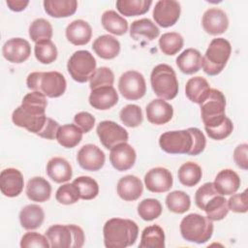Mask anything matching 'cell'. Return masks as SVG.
Returning a JSON list of instances; mask_svg holds the SVG:
<instances>
[{
    "instance_id": "cell-20",
    "label": "cell",
    "mask_w": 248,
    "mask_h": 248,
    "mask_svg": "<svg viewBox=\"0 0 248 248\" xmlns=\"http://www.w3.org/2000/svg\"><path fill=\"white\" fill-rule=\"evenodd\" d=\"M147 120L154 125H164L170 121L173 115V108L170 104L163 99L152 100L146 106Z\"/></svg>"
},
{
    "instance_id": "cell-34",
    "label": "cell",
    "mask_w": 248,
    "mask_h": 248,
    "mask_svg": "<svg viewBox=\"0 0 248 248\" xmlns=\"http://www.w3.org/2000/svg\"><path fill=\"white\" fill-rule=\"evenodd\" d=\"M102 25L109 33L121 36L128 31V21L113 10H108L102 15Z\"/></svg>"
},
{
    "instance_id": "cell-10",
    "label": "cell",
    "mask_w": 248,
    "mask_h": 248,
    "mask_svg": "<svg viewBox=\"0 0 248 248\" xmlns=\"http://www.w3.org/2000/svg\"><path fill=\"white\" fill-rule=\"evenodd\" d=\"M118 90L127 100H139L146 93L145 79L140 72L127 71L119 78Z\"/></svg>"
},
{
    "instance_id": "cell-1",
    "label": "cell",
    "mask_w": 248,
    "mask_h": 248,
    "mask_svg": "<svg viewBox=\"0 0 248 248\" xmlns=\"http://www.w3.org/2000/svg\"><path fill=\"white\" fill-rule=\"evenodd\" d=\"M46 97L41 92L32 91L23 97L21 105L13 111L12 120L16 126L37 135L46 120Z\"/></svg>"
},
{
    "instance_id": "cell-21",
    "label": "cell",
    "mask_w": 248,
    "mask_h": 248,
    "mask_svg": "<svg viewBox=\"0 0 248 248\" xmlns=\"http://www.w3.org/2000/svg\"><path fill=\"white\" fill-rule=\"evenodd\" d=\"M117 194L126 202L137 201L143 192V185L141 180L136 175H125L117 182Z\"/></svg>"
},
{
    "instance_id": "cell-16",
    "label": "cell",
    "mask_w": 248,
    "mask_h": 248,
    "mask_svg": "<svg viewBox=\"0 0 248 248\" xmlns=\"http://www.w3.org/2000/svg\"><path fill=\"white\" fill-rule=\"evenodd\" d=\"M203 30L209 35L223 34L229 27V18L226 13L219 8H210L203 13L202 18Z\"/></svg>"
},
{
    "instance_id": "cell-8",
    "label": "cell",
    "mask_w": 248,
    "mask_h": 248,
    "mask_svg": "<svg viewBox=\"0 0 248 248\" xmlns=\"http://www.w3.org/2000/svg\"><path fill=\"white\" fill-rule=\"evenodd\" d=\"M96 66V60L88 50H78L68 60L67 70L74 80L84 83L91 78Z\"/></svg>"
},
{
    "instance_id": "cell-38",
    "label": "cell",
    "mask_w": 248,
    "mask_h": 248,
    "mask_svg": "<svg viewBox=\"0 0 248 248\" xmlns=\"http://www.w3.org/2000/svg\"><path fill=\"white\" fill-rule=\"evenodd\" d=\"M177 175L181 184L187 187H193L200 182L202 176V170L198 164L187 162L179 168Z\"/></svg>"
},
{
    "instance_id": "cell-33",
    "label": "cell",
    "mask_w": 248,
    "mask_h": 248,
    "mask_svg": "<svg viewBox=\"0 0 248 248\" xmlns=\"http://www.w3.org/2000/svg\"><path fill=\"white\" fill-rule=\"evenodd\" d=\"M82 134V131L76 124H65L59 127L56 140L65 148H73L81 141Z\"/></svg>"
},
{
    "instance_id": "cell-45",
    "label": "cell",
    "mask_w": 248,
    "mask_h": 248,
    "mask_svg": "<svg viewBox=\"0 0 248 248\" xmlns=\"http://www.w3.org/2000/svg\"><path fill=\"white\" fill-rule=\"evenodd\" d=\"M119 117L122 123L130 128L140 126L143 120L141 108L138 105L134 104H130L122 108L119 112Z\"/></svg>"
},
{
    "instance_id": "cell-47",
    "label": "cell",
    "mask_w": 248,
    "mask_h": 248,
    "mask_svg": "<svg viewBox=\"0 0 248 248\" xmlns=\"http://www.w3.org/2000/svg\"><path fill=\"white\" fill-rule=\"evenodd\" d=\"M114 82V75L112 71L108 67H100L96 69L95 73L89 79V87L91 90L103 87V86H112Z\"/></svg>"
},
{
    "instance_id": "cell-40",
    "label": "cell",
    "mask_w": 248,
    "mask_h": 248,
    "mask_svg": "<svg viewBox=\"0 0 248 248\" xmlns=\"http://www.w3.org/2000/svg\"><path fill=\"white\" fill-rule=\"evenodd\" d=\"M183 37L176 32L165 33L159 39V47L166 55L176 54L183 47Z\"/></svg>"
},
{
    "instance_id": "cell-23",
    "label": "cell",
    "mask_w": 248,
    "mask_h": 248,
    "mask_svg": "<svg viewBox=\"0 0 248 248\" xmlns=\"http://www.w3.org/2000/svg\"><path fill=\"white\" fill-rule=\"evenodd\" d=\"M213 184L221 195L230 196L239 189L240 178L234 170L225 169L217 173Z\"/></svg>"
},
{
    "instance_id": "cell-53",
    "label": "cell",
    "mask_w": 248,
    "mask_h": 248,
    "mask_svg": "<svg viewBox=\"0 0 248 248\" xmlns=\"http://www.w3.org/2000/svg\"><path fill=\"white\" fill-rule=\"evenodd\" d=\"M190 129L193 134V148L190 155L197 156L204 150L206 145V140L203 133L200 129L195 127H191Z\"/></svg>"
},
{
    "instance_id": "cell-22",
    "label": "cell",
    "mask_w": 248,
    "mask_h": 248,
    "mask_svg": "<svg viewBox=\"0 0 248 248\" xmlns=\"http://www.w3.org/2000/svg\"><path fill=\"white\" fill-rule=\"evenodd\" d=\"M65 35L71 44L75 46H84L91 40L92 28L87 21L76 19L67 26Z\"/></svg>"
},
{
    "instance_id": "cell-51",
    "label": "cell",
    "mask_w": 248,
    "mask_h": 248,
    "mask_svg": "<svg viewBox=\"0 0 248 248\" xmlns=\"http://www.w3.org/2000/svg\"><path fill=\"white\" fill-rule=\"evenodd\" d=\"M228 207L230 210L235 213H245L248 210L247 202V190H244L240 194L232 195L228 201Z\"/></svg>"
},
{
    "instance_id": "cell-56",
    "label": "cell",
    "mask_w": 248,
    "mask_h": 248,
    "mask_svg": "<svg viewBox=\"0 0 248 248\" xmlns=\"http://www.w3.org/2000/svg\"><path fill=\"white\" fill-rule=\"evenodd\" d=\"M70 227L72 229L73 236H74L73 244H72L71 248H80V247H82L83 244H84V240H85L83 230L79 226L74 225V224L70 225Z\"/></svg>"
},
{
    "instance_id": "cell-42",
    "label": "cell",
    "mask_w": 248,
    "mask_h": 248,
    "mask_svg": "<svg viewBox=\"0 0 248 248\" xmlns=\"http://www.w3.org/2000/svg\"><path fill=\"white\" fill-rule=\"evenodd\" d=\"M34 53L36 59L42 64H50L57 58V48L51 40H45L35 44Z\"/></svg>"
},
{
    "instance_id": "cell-4",
    "label": "cell",
    "mask_w": 248,
    "mask_h": 248,
    "mask_svg": "<svg viewBox=\"0 0 248 248\" xmlns=\"http://www.w3.org/2000/svg\"><path fill=\"white\" fill-rule=\"evenodd\" d=\"M179 229L185 240L202 244L208 241L212 236L213 221L206 216L198 213H190L181 220Z\"/></svg>"
},
{
    "instance_id": "cell-50",
    "label": "cell",
    "mask_w": 248,
    "mask_h": 248,
    "mask_svg": "<svg viewBox=\"0 0 248 248\" xmlns=\"http://www.w3.org/2000/svg\"><path fill=\"white\" fill-rule=\"evenodd\" d=\"M219 194L213 182H206L202 185L195 194V202L199 208L202 210L204 204L215 195Z\"/></svg>"
},
{
    "instance_id": "cell-24",
    "label": "cell",
    "mask_w": 248,
    "mask_h": 248,
    "mask_svg": "<svg viewBox=\"0 0 248 248\" xmlns=\"http://www.w3.org/2000/svg\"><path fill=\"white\" fill-rule=\"evenodd\" d=\"M50 247L53 248H71L73 244V232L70 225H53L46 232Z\"/></svg>"
},
{
    "instance_id": "cell-39",
    "label": "cell",
    "mask_w": 248,
    "mask_h": 248,
    "mask_svg": "<svg viewBox=\"0 0 248 248\" xmlns=\"http://www.w3.org/2000/svg\"><path fill=\"white\" fill-rule=\"evenodd\" d=\"M166 204L170 211L182 214L189 210L191 206V200L188 194L183 191H172L166 197Z\"/></svg>"
},
{
    "instance_id": "cell-54",
    "label": "cell",
    "mask_w": 248,
    "mask_h": 248,
    "mask_svg": "<svg viewBox=\"0 0 248 248\" xmlns=\"http://www.w3.org/2000/svg\"><path fill=\"white\" fill-rule=\"evenodd\" d=\"M248 144L241 143L237 145L233 151V160L236 166L244 170H248Z\"/></svg>"
},
{
    "instance_id": "cell-37",
    "label": "cell",
    "mask_w": 248,
    "mask_h": 248,
    "mask_svg": "<svg viewBox=\"0 0 248 248\" xmlns=\"http://www.w3.org/2000/svg\"><path fill=\"white\" fill-rule=\"evenodd\" d=\"M117 11L125 16H140L148 12L152 1L150 0H117Z\"/></svg>"
},
{
    "instance_id": "cell-52",
    "label": "cell",
    "mask_w": 248,
    "mask_h": 248,
    "mask_svg": "<svg viewBox=\"0 0 248 248\" xmlns=\"http://www.w3.org/2000/svg\"><path fill=\"white\" fill-rule=\"evenodd\" d=\"M74 122L82 133H88L95 125V117L87 111H80L75 115Z\"/></svg>"
},
{
    "instance_id": "cell-36",
    "label": "cell",
    "mask_w": 248,
    "mask_h": 248,
    "mask_svg": "<svg viewBox=\"0 0 248 248\" xmlns=\"http://www.w3.org/2000/svg\"><path fill=\"white\" fill-rule=\"evenodd\" d=\"M140 248H164L165 232L159 225L146 227L140 236Z\"/></svg>"
},
{
    "instance_id": "cell-26",
    "label": "cell",
    "mask_w": 248,
    "mask_h": 248,
    "mask_svg": "<svg viewBox=\"0 0 248 248\" xmlns=\"http://www.w3.org/2000/svg\"><path fill=\"white\" fill-rule=\"evenodd\" d=\"M26 196L32 202H44L49 200L51 185L42 176H35L28 180L26 185Z\"/></svg>"
},
{
    "instance_id": "cell-25",
    "label": "cell",
    "mask_w": 248,
    "mask_h": 248,
    "mask_svg": "<svg viewBox=\"0 0 248 248\" xmlns=\"http://www.w3.org/2000/svg\"><path fill=\"white\" fill-rule=\"evenodd\" d=\"M46 173L56 183L69 181L73 175L71 164L63 157H53L46 164Z\"/></svg>"
},
{
    "instance_id": "cell-2",
    "label": "cell",
    "mask_w": 248,
    "mask_h": 248,
    "mask_svg": "<svg viewBox=\"0 0 248 248\" xmlns=\"http://www.w3.org/2000/svg\"><path fill=\"white\" fill-rule=\"evenodd\" d=\"M103 234L106 247L125 248L135 244L139 235V227L130 219L111 218L105 223Z\"/></svg>"
},
{
    "instance_id": "cell-3",
    "label": "cell",
    "mask_w": 248,
    "mask_h": 248,
    "mask_svg": "<svg viewBox=\"0 0 248 248\" xmlns=\"http://www.w3.org/2000/svg\"><path fill=\"white\" fill-rule=\"evenodd\" d=\"M27 87L32 91L43 93L48 98L62 96L67 87L65 77L59 72H33L26 78Z\"/></svg>"
},
{
    "instance_id": "cell-55",
    "label": "cell",
    "mask_w": 248,
    "mask_h": 248,
    "mask_svg": "<svg viewBox=\"0 0 248 248\" xmlns=\"http://www.w3.org/2000/svg\"><path fill=\"white\" fill-rule=\"evenodd\" d=\"M59 127L60 126L57 121L53 120L50 117H46L44 127L37 134V136H39L43 139H46V140H54V139H56V134H57Z\"/></svg>"
},
{
    "instance_id": "cell-11",
    "label": "cell",
    "mask_w": 248,
    "mask_h": 248,
    "mask_svg": "<svg viewBox=\"0 0 248 248\" xmlns=\"http://www.w3.org/2000/svg\"><path fill=\"white\" fill-rule=\"evenodd\" d=\"M101 143L107 148L111 149L115 145L127 142L128 132L120 125L110 120H104L99 123L96 129Z\"/></svg>"
},
{
    "instance_id": "cell-13",
    "label": "cell",
    "mask_w": 248,
    "mask_h": 248,
    "mask_svg": "<svg viewBox=\"0 0 248 248\" xmlns=\"http://www.w3.org/2000/svg\"><path fill=\"white\" fill-rule=\"evenodd\" d=\"M78 165L85 170L97 171L103 168L106 161L104 151L95 144L83 145L77 154Z\"/></svg>"
},
{
    "instance_id": "cell-14",
    "label": "cell",
    "mask_w": 248,
    "mask_h": 248,
    "mask_svg": "<svg viewBox=\"0 0 248 248\" xmlns=\"http://www.w3.org/2000/svg\"><path fill=\"white\" fill-rule=\"evenodd\" d=\"M171 172L162 167L149 170L144 175V184L148 191L152 193H165L172 187Z\"/></svg>"
},
{
    "instance_id": "cell-18",
    "label": "cell",
    "mask_w": 248,
    "mask_h": 248,
    "mask_svg": "<svg viewBox=\"0 0 248 248\" xmlns=\"http://www.w3.org/2000/svg\"><path fill=\"white\" fill-rule=\"evenodd\" d=\"M2 52L5 59L9 62L20 64L29 58L31 46L25 39L12 38L4 44Z\"/></svg>"
},
{
    "instance_id": "cell-12",
    "label": "cell",
    "mask_w": 248,
    "mask_h": 248,
    "mask_svg": "<svg viewBox=\"0 0 248 248\" xmlns=\"http://www.w3.org/2000/svg\"><path fill=\"white\" fill-rule=\"evenodd\" d=\"M180 13L181 8L177 1L160 0L156 2L153 9V18L159 26L168 28L177 22Z\"/></svg>"
},
{
    "instance_id": "cell-28",
    "label": "cell",
    "mask_w": 248,
    "mask_h": 248,
    "mask_svg": "<svg viewBox=\"0 0 248 248\" xmlns=\"http://www.w3.org/2000/svg\"><path fill=\"white\" fill-rule=\"evenodd\" d=\"M176 65L183 74L193 75L202 67V56L198 49L187 48L177 56Z\"/></svg>"
},
{
    "instance_id": "cell-29",
    "label": "cell",
    "mask_w": 248,
    "mask_h": 248,
    "mask_svg": "<svg viewBox=\"0 0 248 248\" xmlns=\"http://www.w3.org/2000/svg\"><path fill=\"white\" fill-rule=\"evenodd\" d=\"M210 89L209 83L204 78L194 77L186 82L185 94L191 102L201 105L207 98Z\"/></svg>"
},
{
    "instance_id": "cell-19",
    "label": "cell",
    "mask_w": 248,
    "mask_h": 248,
    "mask_svg": "<svg viewBox=\"0 0 248 248\" xmlns=\"http://www.w3.org/2000/svg\"><path fill=\"white\" fill-rule=\"evenodd\" d=\"M118 102V93L113 86H103L91 90L89 104L96 109L107 110Z\"/></svg>"
},
{
    "instance_id": "cell-44",
    "label": "cell",
    "mask_w": 248,
    "mask_h": 248,
    "mask_svg": "<svg viewBox=\"0 0 248 248\" xmlns=\"http://www.w3.org/2000/svg\"><path fill=\"white\" fill-rule=\"evenodd\" d=\"M162 204L156 199H144L138 205V214L144 221H152L160 217Z\"/></svg>"
},
{
    "instance_id": "cell-46",
    "label": "cell",
    "mask_w": 248,
    "mask_h": 248,
    "mask_svg": "<svg viewBox=\"0 0 248 248\" xmlns=\"http://www.w3.org/2000/svg\"><path fill=\"white\" fill-rule=\"evenodd\" d=\"M55 199L62 204H74L80 199L79 191L74 183H65L57 189Z\"/></svg>"
},
{
    "instance_id": "cell-15",
    "label": "cell",
    "mask_w": 248,
    "mask_h": 248,
    "mask_svg": "<svg viewBox=\"0 0 248 248\" xmlns=\"http://www.w3.org/2000/svg\"><path fill=\"white\" fill-rule=\"evenodd\" d=\"M136 159V150L127 142L119 143L110 149V164L118 171H125L130 170L135 165Z\"/></svg>"
},
{
    "instance_id": "cell-57",
    "label": "cell",
    "mask_w": 248,
    "mask_h": 248,
    "mask_svg": "<svg viewBox=\"0 0 248 248\" xmlns=\"http://www.w3.org/2000/svg\"><path fill=\"white\" fill-rule=\"evenodd\" d=\"M6 4L11 11L21 12L28 6L29 1L28 0H7Z\"/></svg>"
},
{
    "instance_id": "cell-9",
    "label": "cell",
    "mask_w": 248,
    "mask_h": 248,
    "mask_svg": "<svg viewBox=\"0 0 248 248\" xmlns=\"http://www.w3.org/2000/svg\"><path fill=\"white\" fill-rule=\"evenodd\" d=\"M159 145L169 154H188L193 148V134L190 128L187 130L169 131L159 138Z\"/></svg>"
},
{
    "instance_id": "cell-43",
    "label": "cell",
    "mask_w": 248,
    "mask_h": 248,
    "mask_svg": "<svg viewBox=\"0 0 248 248\" xmlns=\"http://www.w3.org/2000/svg\"><path fill=\"white\" fill-rule=\"evenodd\" d=\"M73 183L78 187L80 199L82 200H93L99 194V185L97 181L90 176H78L73 181Z\"/></svg>"
},
{
    "instance_id": "cell-41",
    "label": "cell",
    "mask_w": 248,
    "mask_h": 248,
    "mask_svg": "<svg viewBox=\"0 0 248 248\" xmlns=\"http://www.w3.org/2000/svg\"><path fill=\"white\" fill-rule=\"evenodd\" d=\"M29 37L36 44L41 41L50 40L53 34L50 22L45 18H36L29 26Z\"/></svg>"
},
{
    "instance_id": "cell-35",
    "label": "cell",
    "mask_w": 248,
    "mask_h": 248,
    "mask_svg": "<svg viewBox=\"0 0 248 248\" xmlns=\"http://www.w3.org/2000/svg\"><path fill=\"white\" fill-rule=\"evenodd\" d=\"M202 210L206 213V217L211 221L223 220L230 211L227 200L220 193L213 196L204 204Z\"/></svg>"
},
{
    "instance_id": "cell-30",
    "label": "cell",
    "mask_w": 248,
    "mask_h": 248,
    "mask_svg": "<svg viewBox=\"0 0 248 248\" xmlns=\"http://www.w3.org/2000/svg\"><path fill=\"white\" fill-rule=\"evenodd\" d=\"M44 220V209L38 204H27L19 212L20 225L23 229L28 231L40 228Z\"/></svg>"
},
{
    "instance_id": "cell-49",
    "label": "cell",
    "mask_w": 248,
    "mask_h": 248,
    "mask_svg": "<svg viewBox=\"0 0 248 248\" xmlns=\"http://www.w3.org/2000/svg\"><path fill=\"white\" fill-rule=\"evenodd\" d=\"M21 248H30V247H42L48 248L50 247L49 241L46 235H43L36 232H28L21 237L20 240Z\"/></svg>"
},
{
    "instance_id": "cell-31",
    "label": "cell",
    "mask_w": 248,
    "mask_h": 248,
    "mask_svg": "<svg viewBox=\"0 0 248 248\" xmlns=\"http://www.w3.org/2000/svg\"><path fill=\"white\" fill-rule=\"evenodd\" d=\"M43 4L46 13L56 18L71 16L78 9L76 0H45Z\"/></svg>"
},
{
    "instance_id": "cell-7",
    "label": "cell",
    "mask_w": 248,
    "mask_h": 248,
    "mask_svg": "<svg viewBox=\"0 0 248 248\" xmlns=\"http://www.w3.org/2000/svg\"><path fill=\"white\" fill-rule=\"evenodd\" d=\"M200 106L201 117L206 128L219 125L227 117L225 112L226 98L220 90L210 89L207 98Z\"/></svg>"
},
{
    "instance_id": "cell-5",
    "label": "cell",
    "mask_w": 248,
    "mask_h": 248,
    "mask_svg": "<svg viewBox=\"0 0 248 248\" xmlns=\"http://www.w3.org/2000/svg\"><path fill=\"white\" fill-rule=\"evenodd\" d=\"M232 53V46L224 38L213 39L202 56L203 72L209 76L220 74Z\"/></svg>"
},
{
    "instance_id": "cell-17",
    "label": "cell",
    "mask_w": 248,
    "mask_h": 248,
    "mask_svg": "<svg viewBox=\"0 0 248 248\" xmlns=\"http://www.w3.org/2000/svg\"><path fill=\"white\" fill-rule=\"evenodd\" d=\"M24 179L22 173L14 168H8L0 173V190L8 198L17 197L23 190Z\"/></svg>"
},
{
    "instance_id": "cell-27",
    "label": "cell",
    "mask_w": 248,
    "mask_h": 248,
    "mask_svg": "<svg viewBox=\"0 0 248 248\" xmlns=\"http://www.w3.org/2000/svg\"><path fill=\"white\" fill-rule=\"evenodd\" d=\"M92 48L99 57L113 59L120 52V43L111 35H102L95 39Z\"/></svg>"
},
{
    "instance_id": "cell-48",
    "label": "cell",
    "mask_w": 248,
    "mask_h": 248,
    "mask_svg": "<svg viewBox=\"0 0 248 248\" xmlns=\"http://www.w3.org/2000/svg\"><path fill=\"white\" fill-rule=\"evenodd\" d=\"M204 130L210 139L215 140H221L228 138L232 134L233 130V124L230 118L226 117L224 121L219 125L210 128L204 127Z\"/></svg>"
},
{
    "instance_id": "cell-6",
    "label": "cell",
    "mask_w": 248,
    "mask_h": 248,
    "mask_svg": "<svg viewBox=\"0 0 248 248\" xmlns=\"http://www.w3.org/2000/svg\"><path fill=\"white\" fill-rule=\"evenodd\" d=\"M154 93L163 100H172L178 93V80L174 70L167 64L155 66L150 75Z\"/></svg>"
},
{
    "instance_id": "cell-32",
    "label": "cell",
    "mask_w": 248,
    "mask_h": 248,
    "mask_svg": "<svg viewBox=\"0 0 248 248\" xmlns=\"http://www.w3.org/2000/svg\"><path fill=\"white\" fill-rule=\"evenodd\" d=\"M160 34L159 28L149 18H140L132 22L130 26V36L138 41L144 38L147 41H153Z\"/></svg>"
}]
</instances>
